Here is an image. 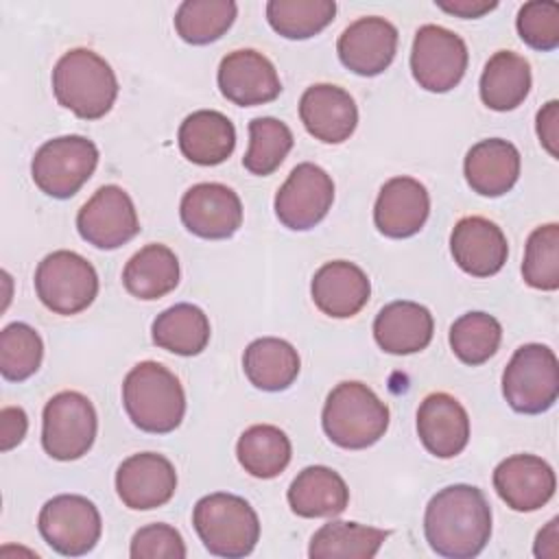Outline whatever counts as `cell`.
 I'll use <instances>...</instances> for the list:
<instances>
[{
    "mask_svg": "<svg viewBox=\"0 0 559 559\" xmlns=\"http://www.w3.org/2000/svg\"><path fill=\"white\" fill-rule=\"evenodd\" d=\"M389 537V531L358 522H328L310 539L312 559H371Z\"/></svg>",
    "mask_w": 559,
    "mask_h": 559,
    "instance_id": "1f68e13d",
    "label": "cell"
},
{
    "mask_svg": "<svg viewBox=\"0 0 559 559\" xmlns=\"http://www.w3.org/2000/svg\"><path fill=\"white\" fill-rule=\"evenodd\" d=\"M290 454V439L284 430L271 424H255L247 428L236 443L238 463L247 474L262 480L280 476L288 467Z\"/></svg>",
    "mask_w": 559,
    "mask_h": 559,
    "instance_id": "d6a6232c",
    "label": "cell"
},
{
    "mask_svg": "<svg viewBox=\"0 0 559 559\" xmlns=\"http://www.w3.org/2000/svg\"><path fill=\"white\" fill-rule=\"evenodd\" d=\"M177 140L188 162L216 166L234 153L236 129L225 114L216 109H199L183 118Z\"/></svg>",
    "mask_w": 559,
    "mask_h": 559,
    "instance_id": "484cf974",
    "label": "cell"
},
{
    "mask_svg": "<svg viewBox=\"0 0 559 559\" xmlns=\"http://www.w3.org/2000/svg\"><path fill=\"white\" fill-rule=\"evenodd\" d=\"M293 131L277 118H253L249 122V148L242 166L258 177L275 173L293 148Z\"/></svg>",
    "mask_w": 559,
    "mask_h": 559,
    "instance_id": "8d00e7d4",
    "label": "cell"
},
{
    "mask_svg": "<svg viewBox=\"0 0 559 559\" xmlns=\"http://www.w3.org/2000/svg\"><path fill=\"white\" fill-rule=\"evenodd\" d=\"M44 358L41 336L22 321L9 323L0 332V373L4 380L22 382L31 378Z\"/></svg>",
    "mask_w": 559,
    "mask_h": 559,
    "instance_id": "74e56055",
    "label": "cell"
},
{
    "mask_svg": "<svg viewBox=\"0 0 559 559\" xmlns=\"http://www.w3.org/2000/svg\"><path fill=\"white\" fill-rule=\"evenodd\" d=\"M520 39L533 50H555L559 46V4L533 0L520 7L515 17Z\"/></svg>",
    "mask_w": 559,
    "mask_h": 559,
    "instance_id": "ab89813d",
    "label": "cell"
},
{
    "mask_svg": "<svg viewBox=\"0 0 559 559\" xmlns=\"http://www.w3.org/2000/svg\"><path fill=\"white\" fill-rule=\"evenodd\" d=\"M552 467L535 454H513L493 469V489L507 507L520 513L542 509L555 496Z\"/></svg>",
    "mask_w": 559,
    "mask_h": 559,
    "instance_id": "e0dca14e",
    "label": "cell"
},
{
    "mask_svg": "<svg viewBox=\"0 0 559 559\" xmlns=\"http://www.w3.org/2000/svg\"><path fill=\"white\" fill-rule=\"evenodd\" d=\"M179 216L190 234L205 240H223L242 225V203L229 186L203 181L186 190Z\"/></svg>",
    "mask_w": 559,
    "mask_h": 559,
    "instance_id": "5bb4252c",
    "label": "cell"
},
{
    "mask_svg": "<svg viewBox=\"0 0 559 559\" xmlns=\"http://www.w3.org/2000/svg\"><path fill=\"white\" fill-rule=\"evenodd\" d=\"M467 46L461 35L437 24H424L413 39L411 72L419 87L443 94L456 87L467 70Z\"/></svg>",
    "mask_w": 559,
    "mask_h": 559,
    "instance_id": "8fae6325",
    "label": "cell"
},
{
    "mask_svg": "<svg viewBox=\"0 0 559 559\" xmlns=\"http://www.w3.org/2000/svg\"><path fill=\"white\" fill-rule=\"evenodd\" d=\"M537 138L542 142V146L550 153V157H559V103L557 100H548L539 111H537Z\"/></svg>",
    "mask_w": 559,
    "mask_h": 559,
    "instance_id": "b9f144b4",
    "label": "cell"
},
{
    "mask_svg": "<svg viewBox=\"0 0 559 559\" xmlns=\"http://www.w3.org/2000/svg\"><path fill=\"white\" fill-rule=\"evenodd\" d=\"M397 50V28L378 15L358 17L336 41L341 63L360 76L382 74Z\"/></svg>",
    "mask_w": 559,
    "mask_h": 559,
    "instance_id": "ac0fdd59",
    "label": "cell"
},
{
    "mask_svg": "<svg viewBox=\"0 0 559 559\" xmlns=\"http://www.w3.org/2000/svg\"><path fill=\"white\" fill-rule=\"evenodd\" d=\"M435 321L426 306L417 301H391L373 321V338L386 354L406 356L426 349L432 341Z\"/></svg>",
    "mask_w": 559,
    "mask_h": 559,
    "instance_id": "cb8c5ba5",
    "label": "cell"
},
{
    "mask_svg": "<svg viewBox=\"0 0 559 559\" xmlns=\"http://www.w3.org/2000/svg\"><path fill=\"white\" fill-rule=\"evenodd\" d=\"M76 229L81 238L96 249H118L140 231L135 205L120 186L98 188L76 214Z\"/></svg>",
    "mask_w": 559,
    "mask_h": 559,
    "instance_id": "4fadbf2b",
    "label": "cell"
},
{
    "mask_svg": "<svg viewBox=\"0 0 559 559\" xmlns=\"http://www.w3.org/2000/svg\"><path fill=\"white\" fill-rule=\"evenodd\" d=\"M450 347L454 356L469 365L487 362L500 347L502 325L487 312H465L450 328Z\"/></svg>",
    "mask_w": 559,
    "mask_h": 559,
    "instance_id": "d590c367",
    "label": "cell"
},
{
    "mask_svg": "<svg viewBox=\"0 0 559 559\" xmlns=\"http://www.w3.org/2000/svg\"><path fill=\"white\" fill-rule=\"evenodd\" d=\"M522 277L531 288H559V225L546 223L531 231L524 249Z\"/></svg>",
    "mask_w": 559,
    "mask_h": 559,
    "instance_id": "f35d334b",
    "label": "cell"
},
{
    "mask_svg": "<svg viewBox=\"0 0 559 559\" xmlns=\"http://www.w3.org/2000/svg\"><path fill=\"white\" fill-rule=\"evenodd\" d=\"M177 489L175 465L157 452L131 454L118 465L116 491L124 507L148 511L166 504Z\"/></svg>",
    "mask_w": 559,
    "mask_h": 559,
    "instance_id": "9a60e30c",
    "label": "cell"
},
{
    "mask_svg": "<svg viewBox=\"0 0 559 559\" xmlns=\"http://www.w3.org/2000/svg\"><path fill=\"white\" fill-rule=\"evenodd\" d=\"M299 354L297 349L275 336H262L247 345L242 354V369L249 382L260 391H284L299 376Z\"/></svg>",
    "mask_w": 559,
    "mask_h": 559,
    "instance_id": "83f0119b",
    "label": "cell"
},
{
    "mask_svg": "<svg viewBox=\"0 0 559 559\" xmlns=\"http://www.w3.org/2000/svg\"><path fill=\"white\" fill-rule=\"evenodd\" d=\"M52 92L57 103L74 116L98 120L116 103L118 79L100 55L90 48H72L55 63Z\"/></svg>",
    "mask_w": 559,
    "mask_h": 559,
    "instance_id": "3957f363",
    "label": "cell"
},
{
    "mask_svg": "<svg viewBox=\"0 0 559 559\" xmlns=\"http://www.w3.org/2000/svg\"><path fill=\"white\" fill-rule=\"evenodd\" d=\"M437 7L445 13L459 15V17H480L498 7V2L489 0H437Z\"/></svg>",
    "mask_w": 559,
    "mask_h": 559,
    "instance_id": "ee69618b",
    "label": "cell"
},
{
    "mask_svg": "<svg viewBox=\"0 0 559 559\" xmlns=\"http://www.w3.org/2000/svg\"><path fill=\"white\" fill-rule=\"evenodd\" d=\"M520 151L502 138H487L476 142L463 162L465 181L480 197L507 194L520 177Z\"/></svg>",
    "mask_w": 559,
    "mask_h": 559,
    "instance_id": "d4e9b609",
    "label": "cell"
},
{
    "mask_svg": "<svg viewBox=\"0 0 559 559\" xmlns=\"http://www.w3.org/2000/svg\"><path fill=\"white\" fill-rule=\"evenodd\" d=\"M310 295L314 306L334 319L358 314L371 295L367 273L347 260L325 262L312 277Z\"/></svg>",
    "mask_w": 559,
    "mask_h": 559,
    "instance_id": "603a6c76",
    "label": "cell"
},
{
    "mask_svg": "<svg viewBox=\"0 0 559 559\" xmlns=\"http://www.w3.org/2000/svg\"><path fill=\"white\" fill-rule=\"evenodd\" d=\"M557 526H559V518H552L546 528H542L537 533V539H535V557H548V559H555L559 548H557Z\"/></svg>",
    "mask_w": 559,
    "mask_h": 559,
    "instance_id": "f6af8a7d",
    "label": "cell"
},
{
    "mask_svg": "<svg viewBox=\"0 0 559 559\" xmlns=\"http://www.w3.org/2000/svg\"><path fill=\"white\" fill-rule=\"evenodd\" d=\"M430 197L413 177L389 179L376 199L373 223L386 238H411L428 221Z\"/></svg>",
    "mask_w": 559,
    "mask_h": 559,
    "instance_id": "44dd1931",
    "label": "cell"
},
{
    "mask_svg": "<svg viewBox=\"0 0 559 559\" xmlns=\"http://www.w3.org/2000/svg\"><path fill=\"white\" fill-rule=\"evenodd\" d=\"M450 251L459 269L467 275L491 277L504 266L509 242L493 221L465 216L450 234Z\"/></svg>",
    "mask_w": 559,
    "mask_h": 559,
    "instance_id": "d6986e66",
    "label": "cell"
},
{
    "mask_svg": "<svg viewBox=\"0 0 559 559\" xmlns=\"http://www.w3.org/2000/svg\"><path fill=\"white\" fill-rule=\"evenodd\" d=\"M122 284L129 295L144 301L168 295L179 284V260L175 251L159 242L144 245L124 264Z\"/></svg>",
    "mask_w": 559,
    "mask_h": 559,
    "instance_id": "f546056e",
    "label": "cell"
},
{
    "mask_svg": "<svg viewBox=\"0 0 559 559\" xmlns=\"http://www.w3.org/2000/svg\"><path fill=\"white\" fill-rule=\"evenodd\" d=\"M417 435L430 454L452 459L461 454L469 441L467 411L450 393H430L417 408Z\"/></svg>",
    "mask_w": 559,
    "mask_h": 559,
    "instance_id": "7402d4cb",
    "label": "cell"
},
{
    "mask_svg": "<svg viewBox=\"0 0 559 559\" xmlns=\"http://www.w3.org/2000/svg\"><path fill=\"white\" fill-rule=\"evenodd\" d=\"M531 83L528 61L513 50H498L489 57L480 74V100L493 111H511L524 103Z\"/></svg>",
    "mask_w": 559,
    "mask_h": 559,
    "instance_id": "f1b7e54d",
    "label": "cell"
},
{
    "mask_svg": "<svg viewBox=\"0 0 559 559\" xmlns=\"http://www.w3.org/2000/svg\"><path fill=\"white\" fill-rule=\"evenodd\" d=\"M328 439L345 450H365L378 443L389 428V406L362 382L336 384L321 413Z\"/></svg>",
    "mask_w": 559,
    "mask_h": 559,
    "instance_id": "277c9868",
    "label": "cell"
},
{
    "mask_svg": "<svg viewBox=\"0 0 559 559\" xmlns=\"http://www.w3.org/2000/svg\"><path fill=\"white\" fill-rule=\"evenodd\" d=\"M502 395L515 413H546L559 395V362L555 352L542 343L518 347L502 371Z\"/></svg>",
    "mask_w": 559,
    "mask_h": 559,
    "instance_id": "8992f818",
    "label": "cell"
},
{
    "mask_svg": "<svg viewBox=\"0 0 559 559\" xmlns=\"http://www.w3.org/2000/svg\"><path fill=\"white\" fill-rule=\"evenodd\" d=\"M286 498L299 518H336L349 504V489L332 467L310 465L293 478Z\"/></svg>",
    "mask_w": 559,
    "mask_h": 559,
    "instance_id": "4316f807",
    "label": "cell"
},
{
    "mask_svg": "<svg viewBox=\"0 0 559 559\" xmlns=\"http://www.w3.org/2000/svg\"><path fill=\"white\" fill-rule=\"evenodd\" d=\"M299 118L314 140L341 144L349 140L358 124V107L343 87L317 83L301 94Z\"/></svg>",
    "mask_w": 559,
    "mask_h": 559,
    "instance_id": "ffe728a7",
    "label": "cell"
},
{
    "mask_svg": "<svg viewBox=\"0 0 559 559\" xmlns=\"http://www.w3.org/2000/svg\"><path fill=\"white\" fill-rule=\"evenodd\" d=\"M35 293L55 314H79L96 299L98 275L83 255L59 249L37 264Z\"/></svg>",
    "mask_w": 559,
    "mask_h": 559,
    "instance_id": "ba28073f",
    "label": "cell"
},
{
    "mask_svg": "<svg viewBox=\"0 0 559 559\" xmlns=\"http://www.w3.org/2000/svg\"><path fill=\"white\" fill-rule=\"evenodd\" d=\"M129 555L133 559H183L186 544L175 526L155 522L133 533Z\"/></svg>",
    "mask_w": 559,
    "mask_h": 559,
    "instance_id": "60d3db41",
    "label": "cell"
},
{
    "mask_svg": "<svg viewBox=\"0 0 559 559\" xmlns=\"http://www.w3.org/2000/svg\"><path fill=\"white\" fill-rule=\"evenodd\" d=\"M236 13L234 0H186L175 13V31L186 44L205 46L231 28Z\"/></svg>",
    "mask_w": 559,
    "mask_h": 559,
    "instance_id": "836d02e7",
    "label": "cell"
},
{
    "mask_svg": "<svg viewBox=\"0 0 559 559\" xmlns=\"http://www.w3.org/2000/svg\"><path fill=\"white\" fill-rule=\"evenodd\" d=\"M336 15L334 0H269L266 20L286 39H308L321 33Z\"/></svg>",
    "mask_w": 559,
    "mask_h": 559,
    "instance_id": "e575fe53",
    "label": "cell"
},
{
    "mask_svg": "<svg viewBox=\"0 0 559 559\" xmlns=\"http://www.w3.org/2000/svg\"><path fill=\"white\" fill-rule=\"evenodd\" d=\"M98 430V417L87 395L61 391L41 413V445L57 461H76L90 452Z\"/></svg>",
    "mask_w": 559,
    "mask_h": 559,
    "instance_id": "9c48e42d",
    "label": "cell"
},
{
    "mask_svg": "<svg viewBox=\"0 0 559 559\" xmlns=\"http://www.w3.org/2000/svg\"><path fill=\"white\" fill-rule=\"evenodd\" d=\"M221 94L240 107L271 103L282 92V81L275 66L258 50L240 48L221 59L218 66Z\"/></svg>",
    "mask_w": 559,
    "mask_h": 559,
    "instance_id": "2e32d148",
    "label": "cell"
},
{
    "mask_svg": "<svg viewBox=\"0 0 559 559\" xmlns=\"http://www.w3.org/2000/svg\"><path fill=\"white\" fill-rule=\"evenodd\" d=\"M210 319L192 304H175L159 312L151 325L153 343L177 356H197L210 343Z\"/></svg>",
    "mask_w": 559,
    "mask_h": 559,
    "instance_id": "4dcf8cb0",
    "label": "cell"
},
{
    "mask_svg": "<svg viewBox=\"0 0 559 559\" xmlns=\"http://www.w3.org/2000/svg\"><path fill=\"white\" fill-rule=\"evenodd\" d=\"M334 201V181L317 164H297L275 194V216L293 231L319 225Z\"/></svg>",
    "mask_w": 559,
    "mask_h": 559,
    "instance_id": "7c38bea8",
    "label": "cell"
},
{
    "mask_svg": "<svg viewBox=\"0 0 559 559\" xmlns=\"http://www.w3.org/2000/svg\"><path fill=\"white\" fill-rule=\"evenodd\" d=\"M122 406L144 432L168 435L186 415V393L179 378L155 360L138 362L122 382Z\"/></svg>",
    "mask_w": 559,
    "mask_h": 559,
    "instance_id": "7a4b0ae2",
    "label": "cell"
},
{
    "mask_svg": "<svg viewBox=\"0 0 559 559\" xmlns=\"http://www.w3.org/2000/svg\"><path fill=\"white\" fill-rule=\"evenodd\" d=\"M192 524L205 550L216 557H247L260 539L253 507L236 493H207L192 509Z\"/></svg>",
    "mask_w": 559,
    "mask_h": 559,
    "instance_id": "5b68a950",
    "label": "cell"
},
{
    "mask_svg": "<svg viewBox=\"0 0 559 559\" xmlns=\"http://www.w3.org/2000/svg\"><path fill=\"white\" fill-rule=\"evenodd\" d=\"M44 542L63 557H81L94 550L103 533V520L92 500L79 493L50 498L37 518Z\"/></svg>",
    "mask_w": 559,
    "mask_h": 559,
    "instance_id": "30bf717a",
    "label": "cell"
},
{
    "mask_svg": "<svg viewBox=\"0 0 559 559\" xmlns=\"http://www.w3.org/2000/svg\"><path fill=\"white\" fill-rule=\"evenodd\" d=\"M28 428V417L24 408L20 406H4L0 411V448L2 452H9L17 443H22Z\"/></svg>",
    "mask_w": 559,
    "mask_h": 559,
    "instance_id": "7bdbcfd3",
    "label": "cell"
},
{
    "mask_svg": "<svg viewBox=\"0 0 559 559\" xmlns=\"http://www.w3.org/2000/svg\"><path fill=\"white\" fill-rule=\"evenodd\" d=\"M98 166V148L83 135H61L44 142L31 162L35 186L52 199L74 197Z\"/></svg>",
    "mask_w": 559,
    "mask_h": 559,
    "instance_id": "52a82bcc",
    "label": "cell"
},
{
    "mask_svg": "<svg viewBox=\"0 0 559 559\" xmlns=\"http://www.w3.org/2000/svg\"><path fill=\"white\" fill-rule=\"evenodd\" d=\"M428 546L448 559H472L491 537V507L474 485L439 489L424 513Z\"/></svg>",
    "mask_w": 559,
    "mask_h": 559,
    "instance_id": "6da1fadb",
    "label": "cell"
}]
</instances>
